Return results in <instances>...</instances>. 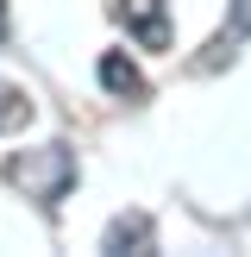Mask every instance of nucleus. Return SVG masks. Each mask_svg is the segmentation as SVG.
<instances>
[{
    "mask_svg": "<svg viewBox=\"0 0 251 257\" xmlns=\"http://www.w3.org/2000/svg\"><path fill=\"white\" fill-rule=\"evenodd\" d=\"M151 245H157V232H151L145 213H119L107 226V238H100V251H151Z\"/></svg>",
    "mask_w": 251,
    "mask_h": 257,
    "instance_id": "5",
    "label": "nucleus"
},
{
    "mask_svg": "<svg viewBox=\"0 0 251 257\" xmlns=\"http://www.w3.org/2000/svg\"><path fill=\"white\" fill-rule=\"evenodd\" d=\"M113 19L126 25L138 50H170V0H119Z\"/></svg>",
    "mask_w": 251,
    "mask_h": 257,
    "instance_id": "2",
    "label": "nucleus"
},
{
    "mask_svg": "<svg viewBox=\"0 0 251 257\" xmlns=\"http://www.w3.org/2000/svg\"><path fill=\"white\" fill-rule=\"evenodd\" d=\"M0 38H7V0H0Z\"/></svg>",
    "mask_w": 251,
    "mask_h": 257,
    "instance_id": "7",
    "label": "nucleus"
},
{
    "mask_svg": "<svg viewBox=\"0 0 251 257\" xmlns=\"http://www.w3.org/2000/svg\"><path fill=\"white\" fill-rule=\"evenodd\" d=\"M245 38H251V0H232V19L213 32V44H207V57H201V69H220V63H232Z\"/></svg>",
    "mask_w": 251,
    "mask_h": 257,
    "instance_id": "3",
    "label": "nucleus"
},
{
    "mask_svg": "<svg viewBox=\"0 0 251 257\" xmlns=\"http://www.w3.org/2000/svg\"><path fill=\"white\" fill-rule=\"evenodd\" d=\"M32 94H25V88H13V82H0V138L7 132H25V125H32Z\"/></svg>",
    "mask_w": 251,
    "mask_h": 257,
    "instance_id": "6",
    "label": "nucleus"
},
{
    "mask_svg": "<svg viewBox=\"0 0 251 257\" xmlns=\"http://www.w3.org/2000/svg\"><path fill=\"white\" fill-rule=\"evenodd\" d=\"M7 176H13V188H25V201L57 207L75 188V151L69 145H32V151H19V157L7 163Z\"/></svg>",
    "mask_w": 251,
    "mask_h": 257,
    "instance_id": "1",
    "label": "nucleus"
},
{
    "mask_svg": "<svg viewBox=\"0 0 251 257\" xmlns=\"http://www.w3.org/2000/svg\"><path fill=\"white\" fill-rule=\"evenodd\" d=\"M94 75H100V88H107V94H119V100H145V75H138V63L126 57V50H107V57L94 63Z\"/></svg>",
    "mask_w": 251,
    "mask_h": 257,
    "instance_id": "4",
    "label": "nucleus"
}]
</instances>
